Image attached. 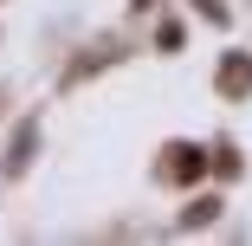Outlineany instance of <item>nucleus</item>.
Wrapping results in <instances>:
<instances>
[{"label":"nucleus","instance_id":"1","mask_svg":"<svg viewBox=\"0 0 252 246\" xmlns=\"http://www.w3.org/2000/svg\"><path fill=\"white\" fill-rule=\"evenodd\" d=\"M239 84H252V65H239V59H233V65H226V91H239Z\"/></svg>","mask_w":252,"mask_h":246}]
</instances>
